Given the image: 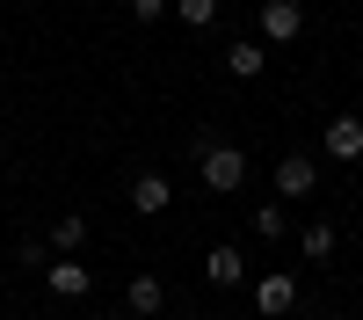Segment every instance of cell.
<instances>
[{"label":"cell","instance_id":"6da1fadb","mask_svg":"<svg viewBox=\"0 0 363 320\" xmlns=\"http://www.w3.org/2000/svg\"><path fill=\"white\" fill-rule=\"evenodd\" d=\"M196 145V175H203V189H218V197H240L247 189V153L240 145H225V138H189Z\"/></svg>","mask_w":363,"mask_h":320},{"label":"cell","instance_id":"7a4b0ae2","mask_svg":"<svg viewBox=\"0 0 363 320\" xmlns=\"http://www.w3.org/2000/svg\"><path fill=\"white\" fill-rule=\"evenodd\" d=\"M44 291H51V299H66V306H80L87 291H95V270H87L80 255H51V262H44Z\"/></svg>","mask_w":363,"mask_h":320},{"label":"cell","instance_id":"3957f363","mask_svg":"<svg viewBox=\"0 0 363 320\" xmlns=\"http://www.w3.org/2000/svg\"><path fill=\"white\" fill-rule=\"evenodd\" d=\"M255 37H262V44H298V37H306V15H298V0H262Z\"/></svg>","mask_w":363,"mask_h":320},{"label":"cell","instance_id":"277c9868","mask_svg":"<svg viewBox=\"0 0 363 320\" xmlns=\"http://www.w3.org/2000/svg\"><path fill=\"white\" fill-rule=\"evenodd\" d=\"M320 153H327V160H342V167H349V160H363V116H356V109L327 116V131H320Z\"/></svg>","mask_w":363,"mask_h":320},{"label":"cell","instance_id":"5b68a950","mask_svg":"<svg viewBox=\"0 0 363 320\" xmlns=\"http://www.w3.org/2000/svg\"><path fill=\"white\" fill-rule=\"evenodd\" d=\"M291 306H298V277H291V270H269V277L255 284V313H269V320H291Z\"/></svg>","mask_w":363,"mask_h":320},{"label":"cell","instance_id":"8992f818","mask_svg":"<svg viewBox=\"0 0 363 320\" xmlns=\"http://www.w3.org/2000/svg\"><path fill=\"white\" fill-rule=\"evenodd\" d=\"M167 204H174V182H167L160 167H145V175H131V211H138V219H160Z\"/></svg>","mask_w":363,"mask_h":320},{"label":"cell","instance_id":"52a82bcc","mask_svg":"<svg viewBox=\"0 0 363 320\" xmlns=\"http://www.w3.org/2000/svg\"><path fill=\"white\" fill-rule=\"evenodd\" d=\"M320 189V160L313 153H284L277 160V197H313Z\"/></svg>","mask_w":363,"mask_h":320},{"label":"cell","instance_id":"ba28073f","mask_svg":"<svg viewBox=\"0 0 363 320\" xmlns=\"http://www.w3.org/2000/svg\"><path fill=\"white\" fill-rule=\"evenodd\" d=\"M124 313H138V320H153V313H167V284H160L153 270H138V277L124 284Z\"/></svg>","mask_w":363,"mask_h":320},{"label":"cell","instance_id":"9c48e42d","mask_svg":"<svg viewBox=\"0 0 363 320\" xmlns=\"http://www.w3.org/2000/svg\"><path fill=\"white\" fill-rule=\"evenodd\" d=\"M262 66H269V44L262 37H233L225 44V73L233 80H262Z\"/></svg>","mask_w":363,"mask_h":320},{"label":"cell","instance_id":"30bf717a","mask_svg":"<svg viewBox=\"0 0 363 320\" xmlns=\"http://www.w3.org/2000/svg\"><path fill=\"white\" fill-rule=\"evenodd\" d=\"M203 284H218V291L247 284V255H240V248H211L203 255Z\"/></svg>","mask_w":363,"mask_h":320},{"label":"cell","instance_id":"8fae6325","mask_svg":"<svg viewBox=\"0 0 363 320\" xmlns=\"http://www.w3.org/2000/svg\"><path fill=\"white\" fill-rule=\"evenodd\" d=\"M44 248H51V255H80V248H87V211H58Z\"/></svg>","mask_w":363,"mask_h":320},{"label":"cell","instance_id":"7c38bea8","mask_svg":"<svg viewBox=\"0 0 363 320\" xmlns=\"http://www.w3.org/2000/svg\"><path fill=\"white\" fill-rule=\"evenodd\" d=\"M335 248H342V233L327 226V219H313L306 233H298V255H306V262H335Z\"/></svg>","mask_w":363,"mask_h":320},{"label":"cell","instance_id":"4fadbf2b","mask_svg":"<svg viewBox=\"0 0 363 320\" xmlns=\"http://www.w3.org/2000/svg\"><path fill=\"white\" fill-rule=\"evenodd\" d=\"M218 8H225V0H167V15H174L182 29H211V22H218Z\"/></svg>","mask_w":363,"mask_h":320},{"label":"cell","instance_id":"5bb4252c","mask_svg":"<svg viewBox=\"0 0 363 320\" xmlns=\"http://www.w3.org/2000/svg\"><path fill=\"white\" fill-rule=\"evenodd\" d=\"M255 233H262V241H284V233H291L284 204H255Z\"/></svg>","mask_w":363,"mask_h":320},{"label":"cell","instance_id":"9a60e30c","mask_svg":"<svg viewBox=\"0 0 363 320\" xmlns=\"http://www.w3.org/2000/svg\"><path fill=\"white\" fill-rule=\"evenodd\" d=\"M131 22H167V0H131Z\"/></svg>","mask_w":363,"mask_h":320}]
</instances>
